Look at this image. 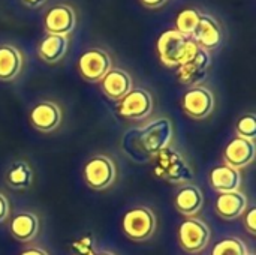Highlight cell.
Listing matches in <instances>:
<instances>
[{
	"instance_id": "obj_1",
	"label": "cell",
	"mask_w": 256,
	"mask_h": 255,
	"mask_svg": "<svg viewBox=\"0 0 256 255\" xmlns=\"http://www.w3.org/2000/svg\"><path fill=\"white\" fill-rule=\"evenodd\" d=\"M174 137V128L170 119L158 117L138 129H132L123 137V146H135L128 155L132 161L147 162L160 150L170 147Z\"/></svg>"
},
{
	"instance_id": "obj_2",
	"label": "cell",
	"mask_w": 256,
	"mask_h": 255,
	"mask_svg": "<svg viewBox=\"0 0 256 255\" xmlns=\"http://www.w3.org/2000/svg\"><path fill=\"white\" fill-rule=\"evenodd\" d=\"M154 158V174L160 180L172 185H188L195 179L194 170L186 161V158L174 147H166L160 150Z\"/></svg>"
},
{
	"instance_id": "obj_3",
	"label": "cell",
	"mask_w": 256,
	"mask_h": 255,
	"mask_svg": "<svg viewBox=\"0 0 256 255\" xmlns=\"http://www.w3.org/2000/svg\"><path fill=\"white\" fill-rule=\"evenodd\" d=\"M123 233L132 242H147L153 237L158 219L154 212L146 206H136L123 216Z\"/></svg>"
},
{
	"instance_id": "obj_4",
	"label": "cell",
	"mask_w": 256,
	"mask_h": 255,
	"mask_svg": "<svg viewBox=\"0 0 256 255\" xmlns=\"http://www.w3.org/2000/svg\"><path fill=\"white\" fill-rule=\"evenodd\" d=\"M212 230L200 218H186L177 230L178 246L186 254H201L210 243Z\"/></svg>"
},
{
	"instance_id": "obj_5",
	"label": "cell",
	"mask_w": 256,
	"mask_h": 255,
	"mask_svg": "<svg viewBox=\"0 0 256 255\" xmlns=\"http://www.w3.org/2000/svg\"><path fill=\"white\" fill-rule=\"evenodd\" d=\"M84 180L94 191H105L116 182V162L106 155H94L84 165Z\"/></svg>"
},
{
	"instance_id": "obj_6",
	"label": "cell",
	"mask_w": 256,
	"mask_h": 255,
	"mask_svg": "<svg viewBox=\"0 0 256 255\" xmlns=\"http://www.w3.org/2000/svg\"><path fill=\"white\" fill-rule=\"evenodd\" d=\"M117 111L123 119L132 122L144 120L153 111V96L142 87H132V90L118 101Z\"/></svg>"
},
{
	"instance_id": "obj_7",
	"label": "cell",
	"mask_w": 256,
	"mask_h": 255,
	"mask_svg": "<svg viewBox=\"0 0 256 255\" xmlns=\"http://www.w3.org/2000/svg\"><path fill=\"white\" fill-rule=\"evenodd\" d=\"M80 75L88 83H99L104 75L112 68L111 56L102 48L86 50L76 63Z\"/></svg>"
},
{
	"instance_id": "obj_8",
	"label": "cell",
	"mask_w": 256,
	"mask_h": 255,
	"mask_svg": "<svg viewBox=\"0 0 256 255\" xmlns=\"http://www.w3.org/2000/svg\"><path fill=\"white\" fill-rule=\"evenodd\" d=\"M214 104L216 101L213 92L204 86L189 87L182 98L183 111L195 120L207 119L213 113Z\"/></svg>"
},
{
	"instance_id": "obj_9",
	"label": "cell",
	"mask_w": 256,
	"mask_h": 255,
	"mask_svg": "<svg viewBox=\"0 0 256 255\" xmlns=\"http://www.w3.org/2000/svg\"><path fill=\"white\" fill-rule=\"evenodd\" d=\"M186 41H188V38H184L174 29L165 30L158 38L156 50H158L160 62L166 68H178L180 62H182L183 51H184Z\"/></svg>"
},
{
	"instance_id": "obj_10",
	"label": "cell",
	"mask_w": 256,
	"mask_h": 255,
	"mask_svg": "<svg viewBox=\"0 0 256 255\" xmlns=\"http://www.w3.org/2000/svg\"><path fill=\"white\" fill-rule=\"evenodd\" d=\"M210 65H212L210 51L200 47L194 59H190L189 62L177 68V78L184 86H189V87L200 86L207 78Z\"/></svg>"
},
{
	"instance_id": "obj_11",
	"label": "cell",
	"mask_w": 256,
	"mask_h": 255,
	"mask_svg": "<svg viewBox=\"0 0 256 255\" xmlns=\"http://www.w3.org/2000/svg\"><path fill=\"white\" fill-rule=\"evenodd\" d=\"M76 26V15L72 6L60 3L46 11L44 17V29L48 35L68 36Z\"/></svg>"
},
{
	"instance_id": "obj_12",
	"label": "cell",
	"mask_w": 256,
	"mask_h": 255,
	"mask_svg": "<svg viewBox=\"0 0 256 255\" xmlns=\"http://www.w3.org/2000/svg\"><path fill=\"white\" fill-rule=\"evenodd\" d=\"M28 120L36 131L42 134H50L60 126L62 110L52 101H40L30 110Z\"/></svg>"
},
{
	"instance_id": "obj_13",
	"label": "cell",
	"mask_w": 256,
	"mask_h": 255,
	"mask_svg": "<svg viewBox=\"0 0 256 255\" xmlns=\"http://www.w3.org/2000/svg\"><path fill=\"white\" fill-rule=\"evenodd\" d=\"M255 141L246 140L242 137H234L224 149L225 165H230L238 171L250 165L255 159Z\"/></svg>"
},
{
	"instance_id": "obj_14",
	"label": "cell",
	"mask_w": 256,
	"mask_h": 255,
	"mask_svg": "<svg viewBox=\"0 0 256 255\" xmlns=\"http://www.w3.org/2000/svg\"><path fill=\"white\" fill-rule=\"evenodd\" d=\"M190 39H194L201 48L207 51L216 50L218 47H220L222 39H224L222 27L214 17L208 14H201L200 23Z\"/></svg>"
},
{
	"instance_id": "obj_15",
	"label": "cell",
	"mask_w": 256,
	"mask_h": 255,
	"mask_svg": "<svg viewBox=\"0 0 256 255\" xmlns=\"http://www.w3.org/2000/svg\"><path fill=\"white\" fill-rule=\"evenodd\" d=\"M99 83L102 92L111 101H120L134 87L132 77L120 68H111Z\"/></svg>"
},
{
	"instance_id": "obj_16",
	"label": "cell",
	"mask_w": 256,
	"mask_h": 255,
	"mask_svg": "<svg viewBox=\"0 0 256 255\" xmlns=\"http://www.w3.org/2000/svg\"><path fill=\"white\" fill-rule=\"evenodd\" d=\"M204 204V195L200 186L194 183L183 185L174 195V207L178 213L188 218L196 216Z\"/></svg>"
},
{
	"instance_id": "obj_17",
	"label": "cell",
	"mask_w": 256,
	"mask_h": 255,
	"mask_svg": "<svg viewBox=\"0 0 256 255\" xmlns=\"http://www.w3.org/2000/svg\"><path fill=\"white\" fill-rule=\"evenodd\" d=\"M216 213L225 221H234L248 210V197L242 191L219 194L214 203Z\"/></svg>"
},
{
	"instance_id": "obj_18",
	"label": "cell",
	"mask_w": 256,
	"mask_h": 255,
	"mask_svg": "<svg viewBox=\"0 0 256 255\" xmlns=\"http://www.w3.org/2000/svg\"><path fill=\"white\" fill-rule=\"evenodd\" d=\"M208 182H210V186L219 194L240 191L242 173L238 170L230 167V165H225V164L218 165L210 171Z\"/></svg>"
},
{
	"instance_id": "obj_19",
	"label": "cell",
	"mask_w": 256,
	"mask_h": 255,
	"mask_svg": "<svg viewBox=\"0 0 256 255\" xmlns=\"http://www.w3.org/2000/svg\"><path fill=\"white\" fill-rule=\"evenodd\" d=\"M9 231L16 242H32L39 233V218L33 212H20L10 219Z\"/></svg>"
},
{
	"instance_id": "obj_20",
	"label": "cell",
	"mask_w": 256,
	"mask_h": 255,
	"mask_svg": "<svg viewBox=\"0 0 256 255\" xmlns=\"http://www.w3.org/2000/svg\"><path fill=\"white\" fill-rule=\"evenodd\" d=\"M68 47H69L68 36L46 33L38 45V54L46 63H57L66 56Z\"/></svg>"
},
{
	"instance_id": "obj_21",
	"label": "cell",
	"mask_w": 256,
	"mask_h": 255,
	"mask_svg": "<svg viewBox=\"0 0 256 255\" xmlns=\"http://www.w3.org/2000/svg\"><path fill=\"white\" fill-rule=\"evenodd\" d=\"M22 68V56L14 45H0V81L15 80Z\"/></svg>"
},
{
	"instance_id": "obj_22",
	"label": "cell",
	"mask_w": 256,
	"mask_h": 255,
	"mask_svg": "<svg viewBox=\"0 0 256 255\" xmlns=\"http://www.w3.org/2000/svg\"><path fill=\"white\" fill-rule=\"evenodd\" d=\"M4 180L8 186L15 191L27 189L32 186V182H33V170L28 162L22 159H16L8 167L4 173Z\"/></svg>"
},
{
	"instance_id": "obj_23",
	"label": "cell",
	"mask_w": 256,
	"mask_h": 255,
	"mask_svg": "<svg viewBox=\"0 0 256 255\" xmlns=\"http://www.w3.org/2000/svg\"><path fill=\"white\" fill-rule=\"evenodd\" d=\"M201 18V12L195 8H184L182 9L174 21V30H177L184 38H192L198 23Z\"/></svg>"
},
{
	"instance_id": "obj_24",
	"label": "cell",
	"mask_w": 256,
	"mask_h": 255,
	"mask_svg": "<svg viewBox=\"0 0 256 255\" xmlns=\"http://www.w3.org/2000/svg\"><path fill=\"white\" fill-rule=\"evenodd\" d=\"M248 246L246 243L238 237H225L219 240L213 249L212 255H246Z\"/></svg>"
},
{
	"instance_id": "obj_25",
	"label": "cell",
	"mask_w": 256,
	"mask_h": 255,
	"mask_svg": "<svg viewBox=\"0 0 256 255\" xmlns=\"http://www.w3.org/2000/svg\"><path fill=\"white\" fill-rule=\"evenodd\" d=\"M236 134L237 137L255 141L256 137V116L254 113L243 114L236 123Z\"/></svg>"
},
{
	"instance_id": "obj_26",
	"label": "cell",
	"mask_w": 256,
	"mask_h": 255,
	"mask_svg": "<svg viewBox=\"0 0 256 255\" xmlns=\"http://www.w3.org/2000/svg\"><path fill=\"white\" fill-rule=\"evenodd\" d=\"M74 249L78 252V255H94V240L92 236H84L82 239L74 242Z\"/></svg>"
},
{
	"instance_id": "obj_27",
	"label": "cell",
	"mask_w": 256,
	"mask_h": 255,
	"mask_svg": "<svg viewBox=\"0 0 256 255\" xmlns=\"http://www.w3.org/2000/svg\"><path fill=\"white\" fill-rule=\"evenodd\" d=\"M244 227L250 234H256V207H249L244 213Z\"/></svg>"
},
{
	"instance_id": "obj_28",
	"label": "cell",
	"mask_w": 256,
	"mask_h": 255,
	"mask_svg": "<svg viewBox=\"0 0 256 255\" xmlns=\"http://www.w3.org/2000/svg\"><path fill=\"white\" fill-rule=\"evenodd\" d=\"M9 210H10V207H9V200L6 198L4 194L0 192V224L4 222V221L9 218Z\"/></svg>"
},
{
	"instance_id": "obj_29",
	"label": "cell",
	"mask_w": 256,
	"mask_h": 255,
	"mask_svg": "<svg viewBox=\"0 0 256 255\" xmlns=\"http://www.w3.org/2000/svg\"><path fill=\"white\" fill-rule=\"evenodd\" d=\"M140 2L148 9H158V8H162L166 3V0H140Z\"/></svg>"
},
{
	"instance_id": "obj_30",
	"label": "cell",
	"mask_w": 256,
	"mask_h": 255,
	"mask_svg": "<svg viewBox=\"0 0 256 255\" xmlns=\"http://www.w3.org/2000/svg\"><path fill=\"white\" fill-rule=\"evenodd\" d=\"M27 8H30V9H38V8H42L45 3H46V0H21Z\"/></svg>"
},
{
	"instance_id": "obj_31",
	"label": "cell",
	"mask_w": 256,
	"mask_h": 255,
	"mask_svg": "<svg viewBox=\"0 0 256 255\" xmlns=\"http://www.w3.org/2000/svg\"><path fill=\"white\" fill-rule=\"evenodd\" d=\"M20 255H48V252L45 251V249H42V248H27V249H24Z\"/></svg>"
},
{
	"instance_id": "obj_32",
	"label": "cell",
	"mask_w": 256,
	"mask_h": 255,
	"mask_svg": "<svg viewBox=\"0 0 256 255\" xmlns=\"http://www.w3.org/2000/svg\"><path fill=\"white\" fill-rule=\"evenodd\" d=\"M94 255H116L111 251H99V252H94Z\"/></svg>"
},
{
	"instance_id": "obj_33",
	"label": "cell",
	"mask_w": 256,
	"mask_h": 255,
	"mask_svg": "<svg viewBox=\"0 0 256 255\" xmlns=\"http://www.w3.org/2000/svg\"><path fill=\"white\" fill-rule=\"evenodd\" d=\"M246 255H254V254H249V252H248V254H246Z\"/></svg>"
}]
</instances>
